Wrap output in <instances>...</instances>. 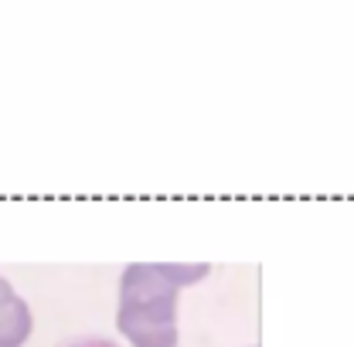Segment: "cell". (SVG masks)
Segmentation results:
<instances>
[{
	"mask_svg": "<svg viewBox=\"0 0 354 347\" xmlns=\"http://www.w3.org/2000/svg\"><path fill=\"white\" fill-rule=\"evenodd\" d=\"M62 347H116V344L106 341V337H75V341H65Z\"/></svg>",
	"mask_w": 354,
	"mask_h": 347,
	"instance_id": "3957f363",
	"label": "cell"
},
{
	"mask_svg": "<svg viewBox=\"0 0 354 347\" xmlns=\"http://www.w3.org/2000/svg\"><path fill=\"white\" fill-rule=\"evenodd\" d=\"M208 276L205 262H133L120 276L116 327L133 347H177V293Z\"/></svg>",
	"mask_w": 354,
	"mask_h": 347,
	"instance_id": "6da1fadb",
	"label": "cell"
},
{
	"mask_svg": "<svg viewBox=\"0 0 354 347\" xmlns=\"http://www.w3.org/2000/svg\"><path fill=\"white\" fill-rule=\"evenodd\" d=\"M35 330L28 300L0 276V347H24Z\"/></svg>",
	"mask_w": 354,
	"mask_h": 347,
	"instance_id": "7a4b0ae2",
	"label": "cell"
}]
</instances>
